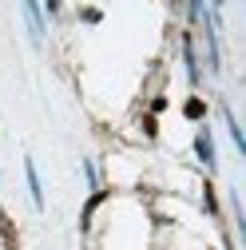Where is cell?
I'll use <instances>...</instances> for the list:
<instances>
[{"instance_id":"cell-1","label":"cell","mask_w":246,"mask_h":250,"mask_svg":"<svg viewBox=\"0 0 246 250\" xmlns=\"http://www.w3.org/2000/svg\"><path fill=\"white\" fill-rule=\"evenodd\" d=\"M195 155L206 171H219V147H214V131L206 123H199V131H195Z\"/></svg>"},{"instance_id":"cell-2","label":"cell","mask_w":246,"mask_h":250,"mask_svg":"<svg viewBox=\"0 0 246 250\" xmlns=\"http://www.w3.org/2000/svg\"><path fill=\"white\" fill-rule=\"evenodd\" d=\"M24 183H28L32 203L44 210V183H40V171H36V159H32V155H24Z\"/></svg>"},{"instance_id":"cell-3","label":"cell","mask_w":246,"mask_h":250,"mask_svg":"<svg viewBox=\"0 0 246 250\" xmlns=\"http://www.w3.org/2000/svg\"><path fill=\"white\" fill-rule=\"evenodd\" d=\"M20 12H24V24H28V32H32V40L44 44V12H40V4H36V0H28Z\"/></svg>"},{"instance_id":"cell-4","label":"cell","mask_w":246,"mask_h":250,"mask_svg":"<svg viewBox=\"0 0 246 250\" xmlns=\"http://www.w3.org/2000/svg\"><path fill=\"white\" fill-rule=\"evenodd\" d=\"M0 242H4V250H20V234H16V223L12 214L0 207Z\"/></svg>"},{"instance_id":"cell-5","label":"cell","mask_w":246,"mask_h":250,"mask_svg":"<svg viewBox=\"0 0 246 250\" xmlns=\"http://www.w3.org/2000/svg\"><path fill=\"white\" fill-rule=\"evenodd\" d=\"M183 64H187V80H191V87H199V60H195L191 36H183Z\"/></svg>"},{"instance_id":"cell-6","label":"cell","mask_w":246,"mask_h":250,"mask_svg":"<svg viewBox=\"0 0 246 250\" xmlns=\"http://www.w3.org/2000/svg\"><path fill=\"white\" fill-rule=\"evenodd\" d=\"M107 195H111V191H103V187H100V191H96V195H91V199L83 203V214H80V230H87V227H91V214H96V207H100V203H107Z\"/></svg>"},{"instance_id":"cell-7","label":"cell","mask_w":246,"mask_h":250,"mask_svg":"<svg viewBox=\"0 0 246 250\" xmlns=\"http://www.w3.org/2000/svg\"><path fill=\"white\" fill-rule=\"evenodd\" d=\"M223 119H226V131H230V139H234V147L246 155V135H242V127H238V119H234V111L223 104Z\"/></svg>"},{"instance_id":"cell-8","label":"cell","mask_w":246,"mask_h":250,"mask_svg":"<svg viewBox=\"0 0 246 250\" xmlns=\"http://www.w3.org/2000/svg\"><path fill=\"white\" fill-rule=\"evenodd\" d=\"M183 115H187V119H199V123H203V115H206V104H203L199 96H191L187 104H183Z\"/></svg>"},{"instance_id":"cell-9","label":"cell","mask_w":246,"mask_h":250,"mask_svg":"<svg viewBox=\"0 0 246 250\" xmlns=\"http://www.w3.org/2000/svg\"><path fill=\"white\" fill-rule=\"evenodd\" d=\"M203 207L210 218H219V199H214V183H203Z\"/></svg>"},{"instance_id":"cell-10","label":"cell","mask_w":246,"mask_h":250,"mask_svg":"<svg viewBox=\"0 0 246 250\" xmlns=\"http://www.w3.org/2000/svg\"><path fill=\"white\" fill-rule=\"evenodd\" d=\"M83 179H87L91 191H100V171H96V163H91V159H83Z\"/></svg>"},{"instance_id":"cell-11","label":"cell","mask_w":246,"mask_h":250,"mask_svg":"<svg viewBox=\"0 0 246 250\" xmlns=\"http://www.w3.org/2000/svg\"><path fill=\"white\" fill-rule=\"evenodd\" d=\"M100 16H103L100 8H80V20H83V24H96Z\"/></svg>"},{"instance_id":"cell-12","label":"cell","mask_w":246,"mask_h":250,"mask_svg":"<svg viewBox=\"0 0 246 250\" xmlns=\"http://www.w3.org/2000/svg\"><path fill=\"white\" fill-rule=\"evenodd\" d=\"M143 131H147L151 139H155V131H159V127H155V115H143Z\"/></svg>"}]
</instances>
